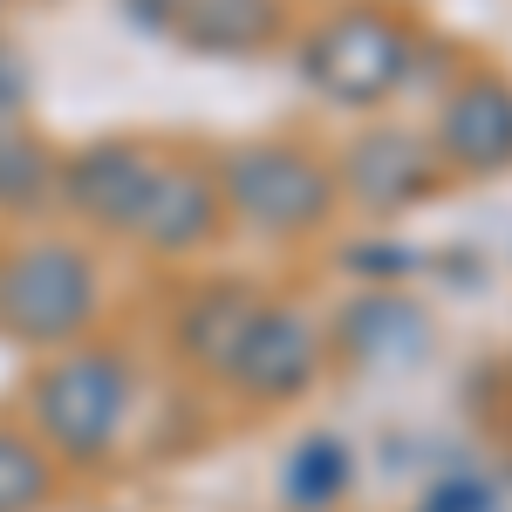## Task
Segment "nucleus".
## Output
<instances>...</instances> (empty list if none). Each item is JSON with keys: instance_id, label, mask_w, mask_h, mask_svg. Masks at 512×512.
<instances>
[{"instance_id": "13", "label": "nucleus", "mask_w": 512, "mask_h": 512, "mask_svg": "<svg viewBox=\"0 0 512 512\" xmlns=\"http://www.w3.org/2000/svg\"><path fill=\"white\" fill-rule=\"evenodd\" d=\"M349 444L342 437H308L294 458H287V472H280V492H287V506H301V512H328L342 492H349Z\"/></svg>"}, {"instance_id": "17", "label": "nucleus", "mask_w": 512, "mask_h": 512, "mask_svg": "<svg viewBox=\"0 0 512 512\" xmlns=\"http://www.w3.org/2000/svg\"><path fill=\"white\" fill-rule=\"evenodd\" d=\"M21 76H28V69H21V55H7V48H0V117L28 96V82H21Z\"/></svg>"}, {"instance_id": "2", "label": "nucleus", "mask_w": 512, "mask_h": 512, "mask_svg": "<svg viewBox=\"0 0 512 512\" xmlns=\"http://www.w3.org/2000/svg\"><path fill=\"white\" fill-rule=\"evenodd\" d=\"M219 198L260 233H315L335 212V178L294 144H239L219 164Z\"/></svg>"}, {"instance_id": "10", "label": "nucleus", "mask_w": 512, "mask_h": 512, "mask_svg": "<svg viewBox=\"0 0 512 512\" xmlns=\"http://www.w3.org/2000/svg\"><path fill=\"white\" fill-rule=\"evenodd\" d=\"M342 349L355 362H369V369H410V362H424L431 349V321L417 301H403V294H362L349 315H342Z\"/></svg>"}, {"instance_id": "6", "label": "nucleus", "mask_w": 512, "mask_h": 512, "mask_svg": "<svg viewBox=\"0 0 512 512\" xmlns=\"http://www.w3.org/2000/svg\"><path fill=\"white\" fill-rule=\"evenodd\" d=\"M158 171L164 164L144 144H89L69 171H55V185H62V198L76 205L82 219H96L110 233H130L151 185H158Z\"/></svg>"}, {"instance_id": "15", "label": "nucleus", "mask_w": 512, "mask_h": 512, "mask_svg": "<svg viewBox=\"0 0 512 512\" xmlns=\"http://www.w3.org/2000/svg\"><path fill=\"white\" fill-rule=\"evenodd\" d=\"M55 492V465L35 437L0 424V512H41Z\"/></svg>"}, {"instance_id": "4", "label": "nucleus", "mask_w": 512, "mask_h": 512, "mask_svg": "<svg viewBox=\"0 0 512 512\" xmlns=\"http://www.w3.org/2000/svg\"><path fill=\"white\" fill-rule=\"evenodd\" d=\"M301 69H308V82L321 96H335L349 110H369V103H383V96L403 89V76H410V35H403V21L376 14V7H349V14L321 21V35L308 41Z\"/></svg>"}, {"instance_id": "9", "label": "nucleus", "mask_w": 512, "mask_h": 512, "mask_svg": "<svg viewBox=\"0 0 512 512\" xmlns=\"http://www.w3.org/2000/svg\"><path fill=\"white\" fill-rule=\"evenodd\" d=\"M219 185L212 178H198V171H158V185L144 198V212H137V226L130 233L144 239V246H158V253H192L205 239L219 233Z\"/></svg>"}, {"instance_id": "8", "label": "nucleus", "mask_w": 512, "mask_h": 512, "mask_svg": "<svg viewBox=\"0 0 512 512\" xmlns=\"http://www.w3.org/2000/svg\"><path fill=\"white\" fill-rule=\"evenodd\" d=\"M315 369H321L315 328H308L301 315H287V308H260L226 376H233L239 390L280 403V396H301V390H308V383H315Z\"/></svg>"}, {"instance_id": "3", "label": "nucleus", "mask_w": 512, "mask_h": 512, "mask_svg": "<svg viewBox=\"0 0 512 512\" xmlns=\"http://www.w3.org/2000/svg\"><path fill=\"white\" fill-rule=\"evenodd\" d=\"M96 321V267L76 246H28L0 267V328L21 342H76Z\"/></svg>"}, {"instance_id": "1", "label": "nucleus", "mask_w": 512, "mask_h": 512, "mask_svg": "<svg viewBox=\"0 0 512 512\" xmlns=\"http://www.w3.org/2000/svg\"><path fill=\"white\" fill-rule=\"evenodd\" d=\"M123 417H130V369H123L117 355L69 349L35 376V424L76 465H96L117 444Z\"/></svg>"}, {"instance_id": "11", "label": "nucleus", "mask_w": 512, "mask_h": 512, "mask_svg": "<svg viewBox=\"0 0 512 512\" xmlns=\"http://www.w3.org/2000/svg\"><path fill=\"white\" fill-rule=\"evenodd\" d=\"M164 21L192 48L212 55H253L280 35V0H164Z\"/></svg>"}, {"instance_id": "12", "label": "nucleus", "mask_w": 512, "mask_h": 512, "mask_svg": "<svg viewBox=\"0 0 512 512\" xmlns=\"http://www.w3.org/2000/svg\"><path fill=\"white\" fill-rule=\"evenodd\" d=\"M253 315H260V301L246 294V287H205L192 308H185V321H178V335H185V349L205 362V369H233L239 342H246V328H253Z\"/></svg>"}, {"instance_id": "7", "label": "nucleus", "mask_w": 512, "mask_h": 512, "mask_svg": "<svg viewBox=\"0 0 512 512\" xmlns=\"http://www.w3.org/2000/svg\"><path fill=\"white\" fill-rule=\"evenodd\" d=\"M437 158L458 171H506L512 164V82L499 76H472L465 89L444 96L437 117Z\"/></svg>"}, {"instance_id": "5", "label": "nucleus", "mask_w": 512, "mask_h": 512, "mask_svg": "<svg viewBox=\"0 0 512 512\" xmlns=\"http://www.w3.org/2000/svg\"><path fill=\"white\" fill-rule=\"evenodd\" d=\"M437 178H444V158H437V144H424L417 130H362L349 144V158H342L349 198L362 212H376V219L410 212L417 198H431Z\"/></svg>"}, {"instance_id": "16", "label": "nucleus", "mask_w": 512, "mask_h": 512, "mask_svg": "<svg viewBox=\"0 0 512 512\" xmlns=\"http://www.w3.org/2000/svg\"><path fill=\"white\" fill-rule=\"evenodd\" d=\"M424 512H492V492H485L478 478H465V485H444V492H431V499H424Z\"/></svg>"}, {"instance_id": "14", "label": "nucleus", "mask_w": 512, "mask_h": 512, "mask_svg": "<svg viewBox=\"0 0 512 512\" xmlns=\"http://www.w3.org/2000/svg\"><path fill=\"white\" fill-rule=\"evenodd\" d=\"M55 198V158L28 130L0 123V212H35Z\"/></svg>"}]
</instances>
